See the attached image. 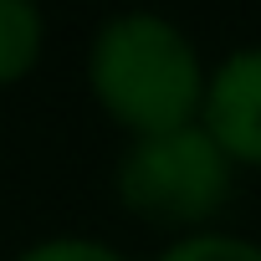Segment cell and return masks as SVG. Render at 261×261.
Wrapping results in <instances>:
<instances>
[{
	"mask_svg": "<svg viewBox=\"0 0 261 261\" xmlns=\"http://www.w3.org/2000/svg\"><path fill=\"white\" fill-rule=\"evenodd\" d=\"M16 261H128V256L108 241H92V236H46V241L26 246Z\"/></svg>",
	"mask_w": 261,
	"mask_h": 261,
	"instance_id": "cell-6",
	"label": "cell"
},
{
	"mask_svg": "<svg viewBox=\"0 0 261 261\" xmlns=\"http://www.w3.org/2000/svg\"><path fill=\"white\" fill-rule=\"evenodd\" d=\"M236 174L241 169L225 159V149L200 123H190L169 134L128 139L113 169V190L134 220L159 225L169 236H195L210 230L215 215L236 200Z\"/></svg>",
	"mask_w": 261,
	"mask_h": 261,
	"instance_id": "cell-2",
	"label": "cell"
},
{
	"mask_svg": "<svg viewBox=\"0 0 261 261\" xmlns=\"http://www.w3.org/2000/svg\"><path fill=\"white\" fill-rule=\"evenodd\" d=\"M46 11L41 0H0V87H16L41 67Z\"/></svg>",
	"mask_w": 261,
	"mask_h": 261,
	"instance_id": "cell-4",
	"label": "cell"
},
{
	"mask_svg": "<svg viewBox=\"0 0 261 261\" xmlns=\"http://www.w3.org/2000/svg\"><path fill=\"white\" fill-rule=\"evenodd\" d=\"M154 261H261V246L230 230H195V236H174Z\"/></svg>",
	"mask_w": 261,
	"mask_h": 261,
	"instance_id": "cell-5",
	"label": "cell"
},
{
	"mask_svg": "<svg viewBox=\"0 0 261 261\" xmlns=\"http://www.w3.org/2000/svg\"><path fill=\"white\" fill-rule=\"evenodd\" d=\"M210 67L179 21L159 11H118L87 46V87L128 139L200 123Z\"/></svg>",
	"mask_w": 261,
	"mask_h": 261,
	"instance_id": "cell-1",
	"label": "cell"
},
{
	"mask_svg": "<svg viewBox=\"0 0 261 261\" xmlns=\"http://www.w3.org/2000/svg\"><path fill=\"white\" fill-rule=\"evenodd\" d=\"M200 128L236 169H261V46H241L210 72Z\"/></svg>",
	"mask_w": 261,
	"mask_h": 261,
	"instance_id": "cell-3",
	"label": "cell"
}]
</instances>
